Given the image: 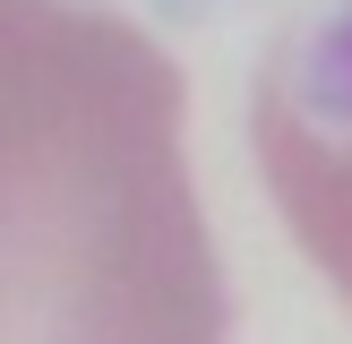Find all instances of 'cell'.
<instances>
[{
    "mask_svg": "<svg viewBox=\"0 0 352 344\" xmlns=\"http://www.w3.org/2000/svg\"><path fill=\"white\" fill-rule=\"evenodd\" d=\"M0 344H232L181 69L86 0H0Z\"/></svg>",
    "mask_w": 352,
    "mask_h": 344,
    "instance_id": "1",
    "label": "cell"
},
{
    "mask_svg": "<svg viewBox=\"0 0 352 344\" xmlns=\"http://www.w3.org/2000/svg\"><path fill=\"white\" fill-rule=\"evenodd\" d=\"M250 129L284 224L352 301V0H327L275 43V61L258 69Z\"/></svg>",
    "mask_w": 352,
    "mask_h": 344,
    "instance_id": "2",
    "label": "cell"
}]
</instances>
